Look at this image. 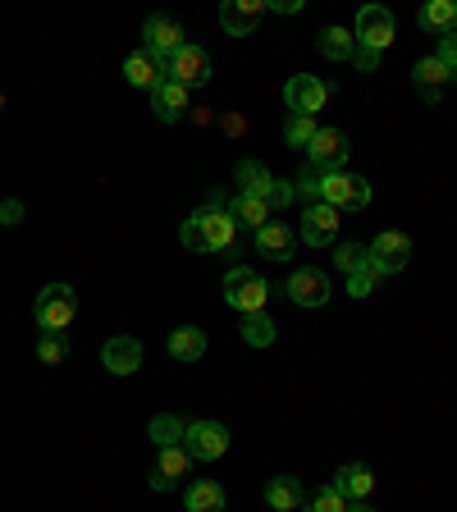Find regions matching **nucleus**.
I'll return each instance as SVG.
<instances>
[{"mask_svg": "<svg viewBox=\"0 0 457 512\" xmlns=\"http://www.w3.org/2000/svg\"><path fill=\"white\" fill-rule=\"evenodd\" d=\"M266 503L275 512H298L302 508V480L298 476H275L266 485Z\"/></svg>", "mask_w": 457, "mask_h": 512, "instance_id": "26", "label": "nucleus"}, {"mask_svg": "<svg viewBox=\"0 0 457 512\" xmlns=\"http://www.w3.org/2000/svg\"><path fill=\"white\" fill-rule=\"evenodd\" d=\"M243 339L252 343V348H270V343H275V320H270L266 311L243 316Z\"/></svg>", "mask_w": 457, "mask_h": 512, "instance_id": "30", "label": "nucleus"}, {"mask_svg": "<svg viewBox=\"0 0 457 512\" xmlns=\"http://www.w3.org/2000/svg\"><path fill=\"white\" fill-rule=\"evenodd\" d=\"M348 156H352V142L343 138L339 128H320L316 138H311V147H307V165H316L320 174L343 170V160Z\"/></svg>", "mask_w": 457, "mask_h": 512, "instance_id": "11", "label": "nucleus"}, {"mask_svg": "<svg viewBox=\"0 0 457 512\" xmlns=\"http://www.w3.org/2000/svg\"><path fill=\"white\" fill-rule=\"evenodd\" d=\"M188 46V37H183V28L174 19H165V14H151L147 23H142V51L156 55L160 64H170L174 55Z\"/></svg>", "mask_w": 457, "mask_h": 512, "instance_id": "7", "label": "nucleus"}, {"mask_svg": "<svg viewBox=\"0 0 457 512\" xmlns=\"http://www.w3.org/2000/svg\"><path fill=\"white\" fill-rule=\"evenodd\" d=\"M330 275L325 270H311V266H302V270H293L288 275V298L298 302V307H325L330 302Z\"/></svg>", "mask_w": 457, "mask_h": 512, "instance_id": "14", "label": "nucleus"}, {"mask_svg": "<svg viewBox=\"0 0 457 512\" xmlns=\"http://www.w3.org/2000/svg\"><path fill=\"white\" fill-rule=\"evenodd\" d=\"M334 261H339L343 275H357V270L366 266V247L362 243H339V256H334Z\"/></svg>", "mask_w": 457, "mask_h": 512, "instance_id": "35", "label": "nucleus"}, {"mask_svg": "<svg viewBox=\"0 0 457 512\" xmlns=\"http://www.w3.org/2000/svg\"><path fill=\"white\" fill-rule=\"evenodd\" d=\"M334 490H339L348 503L371 499V490H375V471H371V467H362V462H348V467H339V476H334Z\"/></svg>", "mask_w": 457, "mask_h": 512, "instance_id": "21", "label": "nucleus"}, {"mask_svg": "<svg viewBox=\"0 0 457 512\" xmlns=\"http://www.w3.org/2000/svg\"><path fill=\"white\" fill-rule=\"evenodd\" d=\"M23 220V202H0V224H19Z\"/></svg>", "mask_w": 457, "mask_h": 512, "instance_id": "39", "label": "nucleus"}, {"mask_svg": "<svg viewBox=\"0 0 457 512\" xmlns=\"http://www.w3.org/2000/svg\"><path fill=\"white\" fill-rule=\"evenodd\" d=\"M220 124H224V133H229V138H243V133H247V119L243 115H224Z\"/></svg>", "mask_w": 457, "mask_h": 512, "instance_id": "40", "label": "nucleus"}, {"mask_svg": "<svg viewBox=\"0 0 457 512\" xmlns=\"http://www.w3.org/2000/svg\"><path fill=\"white\" fill-rule=\"evenodd\" d=\"M316 133H320V128H316V119H311V115H288L284 119V142H288V147H311V138H316Z\"/></svg>", "mask_w": 457, "mask_h": 512, "instance_id": "31", "label": "nucleus"}, {"mask_svg": "<svg viewBox=\"0 0 457 512\" xmlns=\"http://www.w3.org/2000/svg\"><path fill=\"white\" fill-rule=\"evenodd\" d=\"M183 508H188V512H224L220 480H192L188 494H183Z\"/></svg>", "mask_w": 457, "mask_h": 512, "instance_id": "25", "label": "nucleus"}, {"mask_svg": "<svg viewBox=\"0 0 457 512\" xmlns=\"http://www.w3.org/2000/svg\"><path fill=\"white\" fill-rule=\"evenodd\" d=\"M366 261L380 270V279L398 275V270L412 261V238H407L403 229H384V234H375V243L366 247Z\"/></svg>", "mask_w": 457, "mask_h": 512, "instance_id": "6", "label": "nucleus"}, {"mask_svg": "<svg viewBox=\"0 0 457 512\" xmlns=\"http://www.w3.org/2000/svg\"><path fill=\"white\" fill-rule=\"evenodd\" d=\"M339 238V211L325 202H311L302 211V243L307 247H330Z\"/></svg>", "mask_w": 457, "mask_h": 512, "instance_id": "15", "label": "nucleus"}, {"mask_svg": "<svg viewBox=\"0 0 457 512\" xmlns=\"http://www.w3.org/2000/svg\"><path fill=\"white\" fill-rule=\"evenodd\" d=\"M266 10H279V14H298L302 0H266Z\"/></svg>", "mask_w": 457, "mask_h": 512, "instance_id": "41", "label": "nucleus"}, {"mask_svg": "<svg viewBox=\"0 0 457 512\" xmlns=\"http://www.w3.org/2000/svg\"><path fill=\"white\" fill-rule=\"evenodd\" d=\"M151 444L156 448H170V444H183V435H188V421H179V416H156L147 426Z\"/></svg>", "mask_w": 457, "mask_h": 512, "instance_id": "29", "label": "nucleus"}, {"mask_svg": "<svg viewBox=\"0 0 457 512\" xmlns=\"http://www.w3.org/2000/svg\"><path fill=\"white\" fill-rule=\"evenodd\" d=\"M0 110H5V96H0Z\"/></svg>", "mask_w": 457, "mask_h": 512, "instance_id": "43", "label": "nucleus"}, {"mask_svg": "<svg viewBox=\"0 0 457 512\" xmlns=\"http://www.w3.org/2000/svg\"><path fill=\"white\" fill-rule=\"evenodd\" d=\"M435 60L444 64L448 74L457 78V32H444V37H439V51H435Z\"/></svg>", "mask_w": 457, "mask_h": 512, "instance_id": "37", "label": "nucleus"}, {"mask_svg": "<svg viewBox=\"0 0 457 512\" xmlns=\"http://www.w3.org/2000/svg\"><path fill=\"white\" fill-rule=\"evenodd\" d=\"M206 352V334L197 330V325H179V330L170 334V357L174 362H197Z\"/></svg>", "mask_w": 457, "mask_h": 512, "instance_id": "27", "label": "nucleus"}, {"mask_svg": "<svg viewBox=\"0 0 457 512\" xmlns=\"http://www.w3.org/2000/svg\"><path fill=\"white\" fill-rule=\"evenodd\" d=\"M320 202L334 206V211H366L371 206V183L362 174L330 170V174H320Z\"/></svg>", "mask_w": 457, "mask_h": 512, "instance_id": "4", "label": "nucleus"}, {"mask_svg": "<svg viewBox=\"0 0 457 512\" xmlns=\"http://www.w3.org/2000/svg\"><path fill=\"white\" fill-rule=\"evenodd\" d=\"M165 78L183 83L188 92H192V87H206V83H211V55H206L202 46H183V51L165 64Z\"/></svg>", "mask_w": 457, "mask_h": 512, "instance_id": "13", "label": "nucleus"}, {"mask_svg": "<svg viewBox=\"0 0 457 512\" xmlns=\"http://www.w3.org/2000/svg\"><path fill=\"white\" fill-rule=\"evenodd\" d=\"M124 78L133 87H142V92H156V87L165 83V64H160L156 55H147V51H133L124 60Z\"/></svg>", "mask_w": 457, "mask_h": 512, "instance_id": "20", "label": "nucleus"}, {"mask_svg": "<svg viewBox=\"0 0 457 512\" xmlns=\"http://www.w3.org/2000/svg\"><path fill=\"white\" fill-rule=\"evenodd\" d=\"M101 366H106L110 375H133L142 366V343L128 339V334H119V339H110L106 348H101Z\"/></svg>", "mask_w": 457, "mask_h": 512, "instance_id": "18", "label": "nucleus"}, {"mask_svg": "<svg viewBox=\"0 0 457 512\" xmlns=\"http://www.w3.org/2000/svg\"><path fill=\"white\" fill-rule=\"evenodd\" d=\"M357 46L362 51H375L384 55L389 51V42H394V14L384 10V5H362V14H357Z\"/></svg>", "mask_w": 457, "mask_h": 512, "instance_id": "8", "label": "nucleus"}, {"mask_svg": "<svg viewBox=\"0 0 457 512\" xmlns=\"http://www.w3.org/2000/svg\"><path fill=\"white\" fill-rule=\"evenodd\" d=\"M229 215L238 220V229H266L270 224V206L261 197H252V192H234L229 197Z\"/></svg>", "mask_w": 457, "mask_h": 512, "instance_id": "23", "label": "nucleus"}, {"mask_svg": "<svg viewBox=\"0 0 457 512\" xmlns=\"http://www.w3.org/2000/svg\"><path fill=\"white\" fill-rule=\"evenodd\" d=\"M416 23H421L426 32H435V37L457 32V0H426L421 14H416Z\"/></svg>", "mask_w": 457, "mask_h": 512, "instance_id": "24", "label": "nucleus"}, {"mask_svg": "<svg viewBox=\"0 0 457 512\" xmlns=\"http://www.w3.org/2000/svg\"><path fill=\"white\" fill-rule=\"evenodd\" d=\"M266 298H270V284L256 275L252 266H234L229 275H224V302H229V307H238L243 316L266 311Z\"/></svg>", "mask_w": 457, "mask_h": 512, "instance_id": "5", "label": "nucleus"}, {"mask_svg": "<svg viewBox=\"0 0 457 512\" xmlns=\"http://www.w3.org/2000/svg\"><path fill=\"white\" fill-rule=\"evenodd\" d=\"M188 467H192V453L183 444H170V448H156V467H151V476H147V485L156 494H165V490H174L183 476H188Z\"/></svg>", "mask_w": 457, "mask_h": 512, "instance_id": "12", "label": "nucleus"}, {"mask_svg": "<svg viewBox=\"0 0 457 512\" xmlns=\"http://www.w3.org/2000/svg\"><path fill=\"white\" fill-rule=\"evenodd\" d=\"M302 512H348V499H343L334 485H320V490L302 503Z\"/></svg>", "mask_w": 457, "mask_h": 512, "instance_id": "32", "label": "nucleus"}, {"mask_svg": "<svg viewBox=\"0 0 457 512\" xmlns=\"http://www.w3.org/2000/svg\"><path fill=\"white\" fill-rule=\"evenodd\" d=\"M320 55H325V60H352V51H357V37H352L348 28H325L320 32Z\"/></svg>", "mask_w": 457, "mask_h": 512, "instance_id": "28", "label": "nucleus"}, {"mask_svg": "<svg viewBox=\"0 0 457 512\" xmlns=\"http://www.w3.org/2000/svg\"><path fill=\"white\" fill-rule=\"evenodd\" d=\"M448 78H453V74H448V69L435 60V55H426V60H416V69H412L416 92H421V101H430V106L439 101V87H444Z\"/></svg>", "mask_w": 457, "mask_h": 512, "instance_id": "22", "label": "nucleus"}, {"mask_svg": "<svg viewBox=\"0 0 457 512\" xmlns=\"http://www.w3.org/2000/svg\"><path fill=\"white\" fill-rule=\"evenodd\" d=\"M179 243L188 252H229L238 243V220L229 215V192L215 188L202 211H192L179 229Z\"/></svg>", "mask_w": 457, "mask_h": 512, "instance_id": "1", "label": "nucleus"}, {"mask_svg": "<svg viewBox=\"0 0 457 512\" xmlns=\"http://www.w3.org/2000/svg\"><path fill=\"white\" fill-rule=\"evenodd\" d=\"M348 512H375V508H371V503L362 499V503H348Z\"/></svg>", "mask_w": 457, "mask_h": 512, "instance_id": "42", "label": "nucleus"}, {"mask_svg": "<svg viewBox=\"0 0 457 512\" xmlns=\"http://www.w3.org/2000/svg\"><path fill=\"white\" fill-rule=\"evenodd\" d=\"M284 101H288V110H293V115H311V119H316L320 110H325V101H330V83H320L316 74H298V78H288Z\"/></svg>", "mask_w": 457, "mask_h": 512, "instance_id": "9", "label": "nucleus"}, {"mask_svg": "<svg viewBox=\"0 0 457 512\" xmlns=\"http://www.w3.org/2000/svg\"><path fill=\"white\" fill-rule=\"evenodd\" d=\"M266 0H224L220 5V23L229 37H252L256 23L266 19Z\"/></svg>", "mask_w": 457, "mask_h": 512, "instance_id": "16", "label": "nucleus"}, {"mask_svg": "<svg viewBox=\"0 0 457 512\" xmlns=\"http://www.w3.org/2000/svg\"><path fill=\"white\" fill-rule=\"evenodd\" d=\"M188 101H192V92L183 83H174V78H165V83L151 92V110H156L160 124H174V119H183Z\"/></svg>", "mask_w": 457, "mask_h": 512, "instance_id": "19", "label": "nucleus"}, {"mask_svg": "<svg viewBox=\"0 0 457 512\" xmlns=\"http://www.w3.org/2000/svg\"><path fill=\"white\" fill-rule=\"evenodd\" d=\"M256 252L266 256V261H293V252H298V234H293L284 220H270L266 229H256Z\"/></svg>", "mask_w": 457, "mask_h": 512, "instance_id": "17", "label": "nucleus"}, {"mask_svg": "<svg viewBox=\"0 0 457 512\" xmlns=\"http://www.w3.org/2000/svg\"><path fill=\"white\" fill-rule=\"evenodd\" d=\"M375 284H380V270H375L371 261H366V266L357 270V275H348V293H352V298H366V293H371Z\"/></svg>", "mask_w": 457, "mask_h": 512, "instance_id": "36", "label": "nucleus"}, {"mask_svg": "<svg viewBox=\"0 0 457 512\" xmlns=\"http://www.w3.org/2000/svg\"><path fill=\"white\" fill-rule=\"evenodd\" d=\"M32 316L42 325V334H64L78 316V293L69 284H46L32 302Z\"/></svg>", "mask_w": 457, "mask_h": 512, "instance_id": "2", "label": "nucleus"}, {"mask_svg": "<svg viewBox=\"0 0 457 512\" xmlns=\"http://www.w3.org/2000/svg\"><path fill=\"white\" fill-rule=\"evenodd\" d=\"M238 183H243L238 192H252V197H261L270 211H279V206H293V202H298L293 183L275 179V174H270L261 160H238Z\"/></svg>", "mask_w": 457, "mask_h": 512, "instance_id": "3", "label": "nucleus"}, {"mask_svg": "<svg viewBox=\"0 0 457 512\" xmlns=\"http://www.w3.org/2000/svg\"><path fill=\"white\" fill-rule=\"evenodd\" d=\"M183 448H188L197 462H215L229 453V430L220 421H192L188 435H183Z\"/></svg>", "mask_w": 457, "mask_h": 512, "instance_id": "10", "label": "nucleus"}, {"mask_svg": "<svg viewBox=\"0 0 457 512\" xmlns=\"http://www.w3.org/2000/svg\"><path fill=\"white\" fill-rule=\"evenodd\" d=\"M380 60H384V55H375V51H362V46L352 51V64H357L362 74H375V69H380Z\"/></svg>", "mask_w": 457, "mask_h": 512, "instance_id": "38", "label": "nucleus"}, {"mask_svg": "<svg viewBox=\"0 0 457 512\" xmlns=\"http://www.w3.org/2000/svg\"><path fill=\"white\" fill-rule=\"evenodd\" d=\"M37 357H42L46 366H60L64 357H69V334H42V339H37Z\"/></svg>", "mask_w": 457, "mask_h": 512, "instance_id": "33", "label": "nucleus"}, {"mask_svg": "<svg viewBox=\"0 0 457 512\" xmlns=\"http://www.w3.org/2000/svg\"><path fill=\"white\" fill-rule=\"evenodd\" d=\"M293 192H298L302 202H320V170L316 165H302V174L293 179Z\"/></svg>", "mask_w": 457, "mask_h": 512, "instance_id": "34", "label": "nucleus"}]
</instances>
